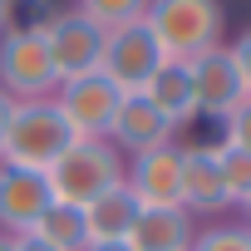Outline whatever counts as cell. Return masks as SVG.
Here are the masks:
<instances>
[{
	"instance_id": "cell-10",
	"label": "cell",
	"mask_w": 251,
	"mask_h": 251,
	"mask_svg": "<svg viewBox=\"0 0 251 251\" xmlns=\"http://www.w3.org/2000/svg\"><path fill=\"white\" fill-rule=\"evenodd\" d=\"M187 74H192V99H197V118H212V123H222L241 99H246V89H241V79H236V64H231V54H226V45L222 50H207V54H197L192 64H187Z\"/></svg>"
},
{
	"instance_id": "cell-26",
	"label": "cell",
	"mask_w": 251,
	"mask_h": 251,
	"mask_svg": "<svg viewBox=\"0 0 251 251\" xmlns=\"http://www.w3.org/2000/svg\"><path fill=\"white\" fill-rule=\"evenodd\" d=\"M0 251H15V236H5V231H0Z\"/></svg>"
},
{
	"instance_id": "cell-25",
	"label": "cell",
	"mask_w": 251,
	"mask_h": 251,
	"mask_svg": "<svg viewBox=\"0 0 251 251\" xmlns=\"http://www.w3.org/2000/svg\"><path fill=\"white\" fill-rule=\"evenodd\" d=\"M10 30V0H0V35Z\"/></svg>"
},
{
	"instance_id": "cell-5",
	"label": "cell",
	"mask_w": 251,
	"mask_h": 251,
	"mask_svg": "<svg viewBox=\"0 0 251 251\" xmlns=\"http://www.w3.org/2000/svg\"><path fill=\"white\" fill-rule=\"evenodd\" d=\"M163 64V50L158 40L148 35L143 20L133 25H118V30H103V54H99V74L118 89V94H143L148 79L158 74Z\"/></svg>"
},
{
	"instance_id": "cell-9",
	"label": "cell",
	"mask_w": 251,
	"mask_h": 251,
	"mask_svg": "<svg viewBox=\"0 0 251 251\" xmlns=\"http://www.w3.org/2000/svg\"><path fill=\"white\" fill-rule=\"evenodd\" d=\"M50 202L54 197H50L45 173L0 163V231H5V236H30Z\"/></svg>"
},
{
	"instance_id": "cell-27",
	"label": "cell",
	"mask_w": 251,
	"mask_h": 251,
	"mask_svg": "<svg viewBox=\"0 0 251 251\" xmlns=\"http://www.w3.org/2000/svg\"><path fill=\"white\" fill-rule=\"evenodd\" d=\"M241 212H246V226H251V192H246V202H241Z\"/></svg>"
},
{
	"instance_id": "cell-3",
	"label": "cell",
	"mask_w": 251,
	"mask_h": 251,
	"mask_svg": "<svg viewBox=\"0 0 251 251\" xmlns=\"http://www.w3.org/2000/svg\"><path fill=\"white\" fill-rule=\"evenodd\" d=\"M50 197L69 202V207H89L94 197H103L108 187L123 182V153L108 138H74L64 148V158L45 173Z\"/></svg>"
},
{
	"instance_id": "cell-1",
	"label": "cell",
	"mask_w": 251,
	"mask_h": 251,
	"mask_svg": "<svg viewBox=\"0 0 251 251\" xmlns=\"http://www.w3.org/2000/svg\"><path fill=\"white\" fill-rule=\"evenodd\" d=\"M143 25H148V35L158 40L163 59L192 64L197 54L222 50L226 10H222V0H148Z\"/></svg>"
},
{
	"instance_id": "cell-17",
	"label": "cell",
	"mask_w": 251,
	"mask_h": 251,
	"mask_svg": "<svg viewBox=\"0 0 251 251\" xmlns=\"http://www.w3.org/2000/svg\"><path fill=\"white\" fill-rule=\"evenodd\" d=\"M74 10H84L99 30H118V25H133V20H143V10H148V0H79Z\"/></svg>"
},
{
	"instance_id": "cell-22",
	"label": "cell",
	"mask_w": 251,
	"mask_h": 251,
	"mask_svg": "<svg viewBox=\"0 0 251 251\" xmlns=\"http://www.w3.org/2000/svg\"><path fill=\"white\" fill-rule=\"evenodd\" d=\"M10 108H15V99L0 89V143H5V123H10Z\"/></svg>"
},
{
	"instance_id": "cell-14",
	"label": "cell",
	"mask_w": 251,
	"mask_h": 251,
	"mask_svg": "<svg viewBox=\"0 0 251 251\" xmlns=\"http://www.w3.org/2000/svg\"><path fill=\"white\" fill-rule=\"evenodd\" d=\"M143 99L173 123V128H187V123L197 118V99H192V74H187V64L182 59H163L158 64V74L148 79V89H143Z\"/></svg>"
},
{
	"instance_id": "cell-21",
	"label": "cell",
	"mask_w": 251,
	"mask_h": 251,
	"mask_svg": "<svg viewBox=\"0 0 251 251\" xmlns=\"http://www.w3.org/2000/svg\"><path fill=\"white\" fill-rule=\"evenodd\" d=\"M226 54H231V64H236V79H241V89L251 94V30H241V35L226 45Z\"/></svg>"
},
{
	"instance_id": "cell-16",
	"label": "cell",
	"mask_w": 251,
	"mask_h": 251,
	"mask_svg": "<svg viewBox=\"0 0 251 251\" xmlns=\"http://www.w3.org/2000/svg\"><path fill=\"white\" fill-rule=\"evenodd\" d=\"M30 236H40V241H45V246H54V251H84V246H89L84 207L50 202V207H45V217L35 222V231H30Z\"/></svg>"
},
{
	"instance_id": "cell-6",
	"label": "cell",
	"mask_w": 251,
	"mask_h": 251,
	"mask_svg": "<svg viewBox=\"0 0 251 251\" xmlns=\"http://www.w3.org/2000/svg\"><path fill=\"white\" fill-rule=\"evenodd\" d=\"M54 103H59V113H64V123H69V133H74V138H108L113 113H118L123 94H118V89L94 69V74L64 79V84L54 89Z\"/></svg>"
},
{
	"instance_id": "cell-20",
	"label": "cell",
	"mask_w": 251,
	"mask_h": 251,
	"mask_svg": "<svg viewBox=\"0 0 251 251\" xmlns=\"http://www.w3.org/2000/svg\"><path fill=\"white\" fill-rule=\"evenodd\" d=\"M222 143L226 148H241V153H251V94L222 118Z\"/></svg>"
},
{
	"instance_id": "cell-19",
	"label": "cell",
	"mask_w": 251,
	"mask_h": 251,
	"mask_svg": "<svg viewBox=\"0 0 251 251\" xmlns=\"http://www.w3.org/2000/svg\"><path fill=\"white\" fill-rule=\"evenodd\" d=\"M187 251H251V231L246 222H217V226H202Z\"/></svg>"
},
{
	"instance_id": "cell-11",
	"label": "cell",
	"mask_w": 251,
	"mask_h": 251,
	"mask_svg": "<svg viewBox=\"0 0 251 251\" xmlns=\"http://www.w3.org/2000/svg\"><path fill=\"white\" fill-rule=\"evenodd\" d=\"M108 143L118 148V153H128V158H138V153H153V148H163V143H177V128L143 99V94H123V103H118V113H113V128H108Z\"/></svg>"
},
{
	"instance_id": "cell-15",
	"label": "cell",
	"mask_w": 251,
	"mask_h": 251,
	"mask_svg": "<svg viewBox=\"0 0 251 251\" xmlns=\"http://www.w3.org/2000/svg\"><path fill=\"white\" fill-rule=\"evenodd\" d=\"M138 197L128 192V187H108L103 197H94L89 207H84V226H89V241H128V231H133V222H138Z\"/></svg>"
},
{
	"instance_id": "cell-2",
	"label": "cell",
	"mask_w": 251,
	"mask_h": 251,
	"mask_svg": "<svg viewBox=\"0 0 251 251\" xmlns=\"http://www.w3.org/2000/svg\"><path fill=\"white\" fill-rule=\"evenodd\" d=\"M69 143H74V133H69L54 99H15L10 123H5V143H0V163L50 173Z\"/></svg>"
},
{
	"instance_id": "cell-23",
	"label": "cell",
	"mask_w": 251,
	"mask_h": 251,
	"mask_svg": "<svg viewBox=\"0 0 251 251\" xmlns=\"http://www.w3.org/2000/svg\"><path fill=\"white\" fill-rule=\"evenodd\" d=\"M15 251H54V246H45L40 236H15Z\"/></svg>"
},
{
	"instance_id": "cell-4",
	"label": "cell",
	"mask_w": 251,
	"mask_h": 251,
	"mask_svg": "<svg viewBox=\"0 0 251 251\" xmlns=\"http://www.w3.org/2000/svg\"><path fill=\"white\" fill-rule=\"evenodd\" d=\"M0 89L10 99H54L59 74H54V59H50L40 30L10 25L0 35Z\"/></svg>"
},
{
	"instance_id": "cell-18",
	"label": "cell",
	"mask_w": 251,
	"mask_h": 251,
	"mask_svg": "<svg viewBox=\"0 0 251 251\" xmlns=\"http://www.w3.org/2000/svg\"><path fill=\"white\" fill-rule=\"evenodd\" d=\"M217 158H222V187H226V202H231V207H241V202H246V192H251V153L217 143Z\"/></svg>"
},
{
	"instance_id": "cell-24",
	"label": "cell",
	"mask_w": 251,
	"mask_h": 251,
	"mask_svg": "<svg viewBox=\"0 0 251 251\" xmlns=\"http://www.w3.org/2000/svg\"><path fill=\"white\" fill-rule=\"evenodd\" d=\"M84 251H133V246H128V241H89Z\"/></svg>"
},
{
	"instance_id": "cell-28",
	"label": "cell",
	"mask_w": 251,
	"mask_h": 251,
	"mask_svg": "<svg viewBox=\"0 0 251 251\" xmlns=\"http://www.w3.org/2000/svg\"><path fill=\"white\" fill-rule=\"evenodd\" d=\"M246 231H251V226H246Z\"/></svg>"
},
{
	"instance_id": "cell-12",
	"label": "cell",
	"mask_w": 251,
	"mask_h": 251,
	"mask_svg": "<svg viewBox=\"0 0 251 251\" xmlns=\"http://www.w3.org/2000/svg\"><path fill=\"white\" fill-rule=\"evenodd\" d=\"M182 207L197 212H226V187H222V158L217 143H192L182 148Z\"/></svg>"
},
{
	"instance_id": "cell-13",
	"label": "cell",
	"mask_w": 251,
	"mask_h": 251,
	"mask_svg": "<svg viewBox=\"0 0 251 251\" xmlns=\"http://www.w3.org/2000/svg\"><path fill=\"white\" fill-rule=\"evenodd\" d=\"M192 236H197V222L187 207H143L128 231V246L133 251H187Z\"/></svg>"
},
{
	"instance_id": "cell-8",
	"label": "cell",
	"mask_w": 251,
	"mask_h": 251,
	"mask_svg": "<svg viewBox=\"0 0 251 251\" xmlns=\"http://www.w3.org/2000/svg\"><path fill=\"white\" fill-rule=\"evenodd\" d=\"M123 187L138 197V207H182V148L163 143L123 163Z\"/></svg>"
},
{
	"instance_id": "cell-7",
	"label": "cell",
	"mask_w": 251,
	"mask_h": 251,
	"mask_svg": "<svg viewBox=\"0 0 251 251\" xmlns=\"http://www.w3.org/2000/svg\"><path fill=\"white\" fill-rule=\"evenodd\" d=\"M40 35H45V50H50V59H54L59 84L99 69V54H103V30H99L84 10H54V15H50V25H45Z\"/></svg>"
}]
</instances>
